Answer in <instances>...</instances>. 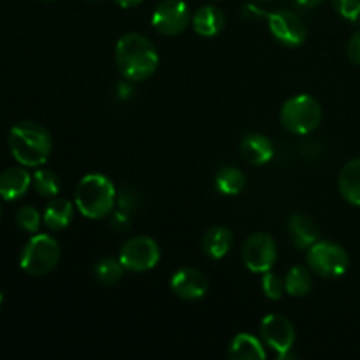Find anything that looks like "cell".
Wrapping results in <instances>:
<instances>
[{"mask_svg":"<svg viewBox=\"0 0 360 360\" xmlns=\"http://www.w3.org/2000/svg\"><path fill=\"white\" fill-rule=\"evenodd\" d=\"M72 217H74L72 204H70L67 199L53 197V200L46 206L44 213H42V221H44V225L49 229V231L56 232L69 227V224L72 221Z\"/></svg>","mask_w":360,"mask_h":360,"instance_id":"d6986e66","label":"cell"},{"mask_svg":"<svg viewBox=\"0 0 360 360\" xmlns=\"http://www.w3.org/2000/svg\"><path fill=\"white\" fill-rule=\"evenodd\" d=\"M241 157L252 165H264L274 157V144L262 134H248L241 141Z\"/></svg>","mask_w":360,"mask_h":360,"instance_id":"5bb4252c","label":"cell"},{"mask_svg":"<svg viewBox=\"0 0 360 360\" xmlns=\"http://www.w3.org/2000/svg\"><path fill=\"white\" fill-rule=\"evenodd\" d=\"M118 259L127 271L144 273V271L153 269L160 262V248L153 238L134 236L123 243Z\"/></svg>","mask_w":360,"mask_h":360,"instance_id":"52a82bcc","label":"cell"},{"mask_svg":"<svg viewBox=\"0 0 360 360\" xmlns=\"http://www.w3.org/2000/svg\"><path fill=\"white\" fill-rule=\"evenodd\" d=\"M333 6L345 20L357 21L360 18V0H333Z\"/></svg>","mask_w":360,"mask_h":360,"instance_id":"83f0119b","label":"cell"},{"mask_svg":"<svg viewBox=\"0 0 360 360\" xmlns=\"http://www.w3.org/2000/svg\"><path fill=\"white\" fill-rule=\"evenodd\" d=\"M111 227L118 232H127L132 227V217L129 211L118 210L111 214Z\"/></svg>","mask_w":360,"mask_h":360,"instance_id":"f1b7e54d","label":"cell"},{"mask_svg":"<svg viewBox=\"0 0 360 360\" xmlns=\"http://www.w3.org/2000/svg\"><path fill=\"white\" fill-rule=\"evenodd\" d=\"M260 338L267 347L276 352L278 357H281L290 352L295 343L294 323L287 316L271 313V315L264 316L260 322Z\"/></svg>","mask_w":360,"mask_h":360,"instance_id":"8fae6325","label":"cell"},{"mask_svg":"<svg viewBox=\"0 0 360 360\" xmlns=\"http://www.w3.org/2000/svg\"><path fill=\"white\" fill-rule=\"evenodd\" d=\"M347 53L348 58H350L355 65H360V30L355 32L350 37V41H348Z\"/></svg>","mask_w":360,"mask_h":360,"instance_id":"f546056e","label":"cell"},{"mask_svg":"<svg viewBox=\"0 0 360 360\" xmlns=\"http://www.w3.org/2000/svg\"><path fill=\"white\" fill-rule=\"evenodd\" d=\"M210 288L206 274L195 267H183L171 278V290L183 301H197L204 297Z\"/></svg>","mask_w":360,"mask_h":360,"instance_id":"7c38bea8","label":"cell"},{"mask_svg":"<svg viewBox=\"0 0 360 360\" xmlns=\"http://www.w3.org/2000/svg\"><path fill=\"white\" fill-rule=\"evenodd\" d=\"M262 290L266 294V297H269L271 301H278V299L283 297V294H287L285 292V280H281L278 274L271 273V271L264 273Z\"/></svg>","mask_w":360,"mask_h":360,"instance_id":"484cf974","label":"cell"},{"mask_svg":"<svg viewBox=\"0 0 360 360\" xmlns=\"http://www.w3.org/2000/svg\"><path fill=\"white\" fill-rule=\"evenodd\" d=\"M32 176L23 167H9L0 172V199L18 200L28 192L32 185Z\"/></svg>","mask_w":360,"mask_h":360,"instance_id":"4fadbf2b","label":"cell"},{"mask_svg":"<svg viewBox=\"0 0 360 360\" xmlns=\"http://www.w3.org/2000/svg\"><path fill=\"white\" fill-rule=\"evenodd\" d=\"M285 129L297 136H308L319 129L322 122V108L311 95H295L288 98L280 112Z\"/></svg>","mask_w":360,"mask_h":360,"instance_id":"5b68a950","label":"cell"},{"mask_svg":"<svg viewBox=\"0 0 360 360\" xmlns=\"http://www.w3.org/2000/svg\"><path fill=\"white\" fill-rule=\"evenodd\" d=\"M217 2H218V0H217Z\"/></svg>","mask_w":360,"mask_h":360,"instance_id":"8d00e7d4","label":"cell"},{"mask_svg":"<svg viewBox=\"0 0 360 360\" xmlns=\"http://www.w3.org/2000/svg\"><path fill=\"white\" fill-rule=\"evenodd\" d=\"M115 2L118 4L120 7H125V9H129V7L139 6V4L143 2V0H115Z\"/></svg>","mask_w":360,"mask_h":360,"instance_id":"4dcf8cb0","label":"cell"},{"mask_svg":"<svg viewBox=\"0 0 360 360\" xmlns=\"http://www.w3.org/2000/svg\"><path fill=\"white\" fill-rule=\"evenodd\" d=\"M313 287V278L308 267L294 266L285 276V292L292 297H304Z\"/></svg>","mask_w":360,"mask_h":360,"instance_id":"44dd1931","label":"cell"},{"mask_svg":"<svg viewBox=\"0 0 360 360\" xmlns=\"http://www.w3.org/2000/svg\"><path fill=\"white\" fill-rule=\"evenodd\" d=\"M32 181H34L35 192L41 197H56L62 190V181H60L58 174L51 169H39Z\"/></svg>","mask_w":360,"mask_h":360,"instance_id":"603a6c76","label":"cell"},{"mask_svg":"<svg viewBox=\"0 0 360 360\" xmlns=\"http://www.w3.org/2000/svg\"><path fill=\"white\" fill-rule=\"evenodd\" d=\"M192 27L200 37H214L225 27V14L217 6H202L192 18Z\"/></svg>","mask_w":360,"mask_h":360,"instance_id":"9a60e30c","label":"cell"},{"mask_svg":"<svg viewBox=\"0 0 360 360\" xmlns=\"http://www.w3.org/2000/svg\"><path fill=\"white\" fill-rule=\"evenodd\" d=\"M229 359L234 360H257L266 359V350H264L262 341L257 340L252 334H238L232 340L231 347L227 352Z\"/></svg>","mask_w":360,"mask_h":360,"instance_id":"ffe728a7","label":"cell"},{"mask_svg":"<svg viewBox=\"0 0 360 360\" xmlns=\"http://www.w3.org/2000/svg\"><path fill=\"white\" fill-rule=\"evenodd\" d=\"M0 218H2V206H0Z\"/></svg>","mask_w":360,"mask_h":360,"instance_id":"e575fe53","label":"cell"},{"mask_svg":"<svg viewBox=\"0 0 360 360\" xmlns=\"http://www.w3.org/2000/svg\"><path fill=\"white\" fill-rule=\"evenodd\" d=\"M308 267L323 278H340L350 267L347 250L333 241H316L308 248L306 255Z\"/></svg>","mask_w":360,"mask_h":360,"instance_id":"8992f818","label":"cell"},{"mask_svg":"<svg viewBox=\"0 0 360 360\" xmlns=\"http://www.w3.org/2000/svg\"><path fill=\"white\" fill-rule=\"evenodd\" d=\"M41 220V213L34 206H21L16 211V225L28 234H37Z\"/></svg>","mask_w":360,"mask_h":360,"instance_id":"d4e9b609","label":"cell"},{"mask_svg":"<svg viewBox=\"0 0 360 360\" xmlns=\"http://www.w3.org/2000/svg\"><path fill=\"white\" fill-rule=\"evenodd\" d=\"M255 2H271V0H255Z\"/></svg>","mask_w":360,"mask_h":360,"instance_id":"836d02e7","label":"cell"},{"mask_svg":"<svg viewBox=\"0 0 360 360\" xmlns=\"http://www.w3.org/2000/svg\"><path fill=\"white\" fill-rule=\"evenodd\" d=\"M116 202H118L120 210H125L129 213H132V211H136L139 207V193L132 186H123L118 192V195H116Z\"/></svg>","mask_w":360,"mask_h":360,"instance_id":"4316f807","label":"cell"},{"mask_svg":"<svg viewBox=\"0 0 360 360\" xmlns=\"http://www.w3.org/2000/svg\"><path fill=\"white\" fill-rule=\"evenodd\" d=\"M295 2L302 7H315L319 6V4H322L323 0H295Z\"/></svg>","mask_w":360,"mask_h":360,"instance_id":"1f68e13d","label":"cell"},{"mask_svg":"<svg viewBox=\"0 0 360 360\" xmlns=\"http://www.w3.org/2000/svg\"><path fill=\"white\" fill-rule=\"evenodd\" d=\"M123 271H125V267L120 262V259L116 260L112 257H105L95 266L94 274L102 285H115L123 278Z\"/></svg>","mask_w":360,"mask_h":360,"instance_id":"cb8c5ba5","label":"cell"},{"mask_svg":"<svg viewBox=\"0 0 360 360\" xmlns=\"http://www.w3.org/2000/svg\"><path fill=\"white\" fill-rule=\"evenodd\" d=\"M241 259L245 262L246 269L252 273H267L273 269L274 262L278 259L276 241L266 232H255L248 236L243 243Z\"/></svg>","mask_w":360,"mask_h":360,"instance_id":"ba28073f","label":"cell"},{"mask_svg":"<svg viewBox=\"0 0 360 360\" xmlns=\"http://www.w3.org/2000/svg\"><path fill=\"white\" fill-rule=\"evenodd\" d=\"M338 186L347 202L360 207V158H354L341 169Z\"/></svg>","mask_w":360,"mask_h":360,"instance_id":"ac0fdd59","label":"cell"},{"mask_svg":"<svg viewBox=\"0 0 360 360\" xmlns=\"http://www.w3.org/2000/svg\"><path fill=\"white\" fill-rule=\"evenodd\" d=\"M2 302H4V295H2V292H0V306H2Z\"/></svg>","mask_w":360,"mask_h":360,"instance_id":"d6a6232c","label":"cell"},{"mask_svg":"<svg viewBox=\"0 0 360 360\" xmlns=\"http://www.w3.org/2000/svg\"><path fill=\"white\" fill-rule=\"evenodd\" d=\"M115 185L104 174H86L76 186L74 202L77 211L90 220L109 217L116 204Z\"/></svg>","mask_w":360,"mask_h":360,"instance_id":"3957f363","label":"cell"},{"mask_svg":"<svg viewBox=\"0 0 360 360\" xmlns=\"http://www.w3.org/2000/svg\"><path fill=\"white\" fill-rule=\"evenodd\" d=\"M91 2H94V0H91Z\"/></svg>","mask_w":360,"mask_h":360,"instance_id":"d590c367","label":"cell"},{"mask_svg":"<svg viewBox=\"0 0 360 360\" xmlns=\"http://www.w3.org/2000/svg\"><path fill=\"white\" fill-rule=\"evenodd\" d=\"M115 60L123 79L132 83L146 81L153 76L160 63V56L153 42L137 32H130L120 39L116 44Z\"/></svg>","mask_w":360,"mask_h":360,"instance_id":"6da1fadb","label":"cell"},{"mask_svg":"<svg viewBox=\"0 0 360 360\" xmlns=\"http://www.w3.org/2000/svg\"><path fill=\"white\" fill-rule=\"evenodd\" d=\"M267 23L273 37L280 44L297 48L308 37V27L299 14L288 9H278L267 14Z\"/></svg>","mask_w":360,"mask_h":360,"instance_id":"9c48e42d","label":"cell"},{"mask_svg":"<svg viewBox=\"0 0 360 360\" xmlns=\"http://www.w3.org/2000/svg\"><path fill=\"white\" fill-rule=\"evenodd\" d=\"M62 250L49 234H35L28 239L20 255V266L30 276H46L60 262Z\"/></svg>","mask_w":360,"mask_h":360,"instance_id":"277c9868","label":"cell"},{"mask_svg":"<svg viewBox=\"0 0 360 360\" xmlns=\"http://www.w3.org/2000/svg\"><path fill=\"white\" fill-rule=\"evenodd\" d=\"M214 186L224 195H238L245 190L246 178L241 169L224 167L218 171L217 178H214Z\"/></svg>","mask_w":360,"mask_h":360,"instance_id":"7402d4cb","label":"cell"},{"mask_svg":"<svg viewBox=\"0 0 360 360\" xmlns=\"http://www.w3.org/2000/svg\"><path fill=\"white\" fill-rule=\"evenodd\" d=\"M190 9L183 0H164L151 16V25L162 35H178L190 25Z\"/></svg>","mask_w":360,"mask_h":360,"instance_id":"30bf717a","label":"cell"},{"mask_svg":"<svg viewBox=\"0 0 360 360\" xmlns=\"http://www.w3.org/2000/svg\"><path fill=\"white\" fill-rule=\"evenodd\" d=\"M7 144L14 160L25 167H41L51 157V134L41 123L30 120L16 123L11 129Z\"/></svg>","mask_w":360,"mask_h":360,"instance_id":"7a4b0ae2","label":"cell"},{"mask_svg":"<svg viewBox=\"0 0 360 360\" xmlns=\"http://www.w3.org/2000/svg\"><path fill=\"white\" fill-rule=\"evenodd\" d=\"M232 246H234V234H232L231 229L221 227V225L211 227L202 238V252L213 260L227 257Z\"/></svg>","mask_w":360,"mask_h":360,"instance_id":"e0dca14e","label":"cell"},{"mask_svg":"<svg viewBox=\"0 0 360 360\" xmlns=\"http://www.w3.org/2000/svg\"><path fill=\"white\" fill-rule=\"evenodd\" d=\"M288 234H290L292 243L297 246L299 250H306L311 245H315L319 241V227H316L315 221L311 218H308L306 214L295 213L288 218Z\"/></svg>","mask_w":360,"mask_h":360,"instance_id":"2e32d148","label":"cell"}]
</instances>
